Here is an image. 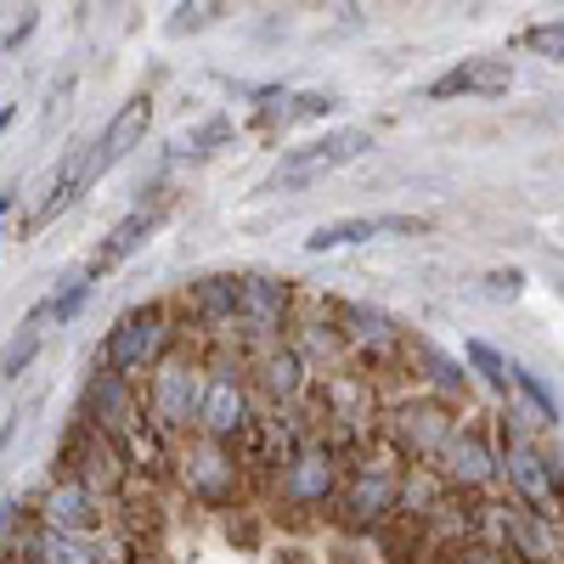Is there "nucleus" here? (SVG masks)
<instances>
[{
    "instance_id": "17",
    "label": "nucleus",
    "mask_w": 564,
    "mask_h": 564,
    "mask_svg": "<svg viewBox=\"0 0 564 564\" xmlns=\"http://www.w3.org/2000/svg\"><path fill=\"white\" fill-rule=\"evenodd\" d=\"M367 148H372L367 130H339V135L305 141V148H289V153H282V170H276V186H311V181L327 175V170L356 164Z\"/></svg>"
},
{
    "instance_id": "36",
    "label": "nucleus",
    "mask_w": 564,
    "mask_h": 564,
    "mask_svg": "<svg viewBox=\"0 0 564 564\" xmlns=\"http://www.w3.org/2000/svg\"><path fill=\"white\" fill-rule=\"evenodd\" d=\"M12 124V102H0V130H7Z\"/></svg>"
},
{
    "instance_id": "10",
    "label": "nucleus",
    "mask_w": 564,
    "mask_h": 564,
    "mask_svg": "<svg viewBox=\"0 0 564 564\" xmlns=\"http://www.w3.org/2000/svg\"><path fill=\"white\" fill-rule=\"evenodd\" d=\"M480 531H491L513 564H564V525L525 502H486Z\"/></svg>"
},
{
    "instance_id": "15",
    "label": "nucleus",
    "mask_w": 564,
    "mask_h": 564,
    "mask_svg": "<svg viewBox=\"0 0 564 564\" xmlns=\"http://www.w3.org/2000/svg\"><path fill=\"white\" fill-rule=\"evenodd\" d=\"M148 417V401H141V384L119 379V372H90V384L79 395V423H90V430H102L113 441H124L135 423Z\"/></svg>"
},
{
    "instance_id": "1",
    "label": "nucleus",
    "mask_w": 564,
    "mask_h": 564,
    "mask_svg": "<svg viewBox=\"0 0 564 564\" xmlns=\"http://www.w3.org/2000/svg\"><path fill=\"white\" fill-rule=\"evenodd\" d=\"M186 334H193V327L181 322L175 305H164V300L130 305V311L108 327L97 367H102V372H119V379H130V384H148V372H153L175 345H186Z\"/></svg>"
},
{
    "instance_id": "9",
    "label": "nucleus",
    "mask_w": 564,
    "mask_h": 564,
    "mask_svg": "<svg viewBox=\"0 0 564 564\" xmlns=\"http://www.w3.org/2000/svg\"><path fill=\"white\" fill-rule=\"evenodd\" d=\"M457 423H463V417L452 412V401H441V395H417V401H401V406L384 412L379 441H384L401 463H435L441 446L452 441Z\"/></svg>"
},
{
    "instance_id": "32",
    "label": "nucleus",
    "mask_w": 564,
    "mask_h": 564,
    "mask_svg": "<svg viewBox=\"0 0 564 564\" xmlns=\"http://www.w3.org/2000/svg\"><path fill=\"white\" fill-rule=\"evenodd\" d=\"M452 553V564H513L502 547H491V542H468V547H446Z\"/></svg>"
},
{
    "instance_id": "28",
    "label": "nucleus",
    "mask_w": 564,
    "mask_h": 564,
    "mask_svg": "<svg viewBox=\"0 0 564 564\" xmlns=\"http://www.w3.org/2000/svg\"><path fill=\"white\" fill-rule=\"evenodd\" d=\"M463 356H468V367H475V372H480V379H486L491 390H508V384H513V372H508V361H502V356H497L491 345H480V339H468V345H463Z\"/></svg>"
},
{
    "instance_id": "29",
    "label": "nucleus",
    "mask_w": 564,
    "mask_h": 564,
    "mask_svg": "<svg viewBox=\"0 0 564 564\" xmlns=\"http://www.w3.org/2000/svg\"><path fill=\"white\" fill-rule=\"evenodd\" d=\"M525 52H536V57H553V63H564V23H531L525 34Z\"/></svg>"
},
{
    "instance_id": "6",
    "label": "nucleus",
    "mask_w": 564,
    "mask_h": 564,
    "mask_svg": "<svg viewBox=\"0 0 564 564\" xmlns=\"http://www.w3.org/2000/svg\"><path fill=\"white\" fill-rule=\"evenodd\" d=\"M401 475H406V463H379L372 452L345 463V486H339V502H334V520L345 531L390 525L395 508H401Z\"/></svg>"
},
{
    "instance_id": "27",
    "label": "nucleus",
    "mask_w": 564,
    "mask_h": 564,
    "mask_svg": "<svg viewBox=\"0 0 564 564\" xmlns=\"http://www.w3.org/2000/svg\"><path fill=\"white\" fill-rule=\"evenodd\" d=\"M513 372V390H520L531 406H536V423H547V430H553V423H558V401H553V390L536 379V372H525V367H508Z\"/></svg>"
},
{
    "instance_id": "21",
    "label": "nucleus",
    "mask_w": 564,
    "mask_h": 564,
    "mask_svg": "<svg viewBox=\"0 0 564 564\" xmlns=\"http://www.w3.org/2000/svg\"><path fill=\"white\" fill-rule=\"evenodd\" d=\"M119 446H124V457H130V475H135V480H148V486H153V480L175 475V446H181V441L164 435L153 417H141Z\"/></svg>"
},
{
    "instance_id": "26",
    "label": "nucleus",
    "mask_w": 564,
    "mask_h": 564,
    "mask_svg": "<svg viewBox=\"0 0 564 564\" xmlns=\"http://www.w3.org/2000/svg\"><path fill=\"white\" fill-rule=\"evenodd\" d=\"M85 294H90V276H74L63 294H52V300H45V305H40V311L29 316V327H40L45 316H52L57 327H63V322H74V316H79V305H85Z\"/></svg>"
},
{
    "instance_id": "40",
    "label": "nucleus",
    "mask_w": 564,
    "mask_h": 564,
    "mask_svg": "<svg viewBox=\"0 0 564 564\" xmlns=\"http://www.w3.org/2000/svg\"><path fill=\"white\" fill-rule=\"evenodd\" d=\"M7 564H29V558H23V553H12V558H7Z\"/></svg>"
},
{
    "instance_id": "34",
    "label": "nucleus",
    "mask_w": 564,
    "mask_h": 564,
    "mask_svg": "<svg viewBox=\"0 0 564 564\" xmlns=\"http://www.w3.org/2000/svg\"><path fill=\"white\" fill-rule=\"evenodd\" d=\"M520 282H525L520 271H491V294L497 300H513V294H520Z\"/></svg>"
},
{
    "instance_id": "33",
    "label": "nucleus",
    "mask_w": 564,
    "mask_h": 564,
    "mask_svg": "<svg viewBox=\"0 0 564 564\" xmlns=\"http://www.w3.org/2000/svg\"><path fill=\"white\" fill-rule=\"evenodd\" d=\"M124 564H170V558H164V547H159V542H130Z\"/></svg>"
},
{
    "instance_id": "18",
    "label": "nucleus",
    "mask_w": 564,
    "mask_h": 564,
    "mask_svg": "<svg viewBox=\"0 0 564 564\" xmlns=\"http://www.w3.org/2000/svg\"><path fill=\"white\" fill-rule=\"evenodd\" d=\"M29 564H124L130 542H102V536H57V531H40L29 525L23 542L12 547Z\"/></svg>"
},
{
    "instance_id": "14",
    "label": "nucleus",
    "mask_w": 564,
    "mask_h": 564,
    "mask_svg": "<svg viewBox=\"0 0 564 564\" xmlns=\"http://www.w3.org/2000/svg\"><path fill=\"white\" fill-rule=\"evenodd\" d=\"M34 525L57 531V536H102L113 525V502L85 491L79 480H52L45 497L34 502Z\"/></svg>"
},
{
    "instance_id": "13",
    "label": "nucleus",
    "mask_w": 564,
    "mask_h": 564,
    "mask_svg": "<svg viewBox=\"0 0 564 564\" xmlns=\"http://www.w3.org/2000/svg\"><path fill=\"white\" fill-rule=\"evenodd\" d=\"M430 468L441 475V486H446V491H457V497L491 491V486L502 480V468H497V446H491V435L480 430V423H457L452 441L441 446V457H435Z\"/></svg>"
},
{
    "instance_id": "25",
    "label": "nucleus",
    "mask_w": 564,
    "mask_h": 564,
    "mask_svg": "<svg viewBox=\"0 0 564 564\" xmlns=\"http://www.w3.org/2000/svg\"><path fill=\"white\" fill-rule=\"evenodd\" d=\"M406 356L430 367V384H435V390H446V395L468 390V372H457V361H446V356H441L435 345H423V339H406Z\"/></svg>"
},
{
    "instance_id": "31",
    "label": "nucleus",
    "mask_w": 564,
    "mask_h": 564,
    "mask_svg": "<svg viewBox=\"0 0 564 564\" xmlns=\"http://www.w3.org/2000/svg\"><path fill=\"white\" fill-rule=\"evenodd\" d=\"M339 102L327 97V90H305V97H289V124H300V119H327Z\"/></svg>"
},
{
    "instance_id": "19",
    "label": "nucleus",
    "mask_w": 564,
    "mask_h": 564,
    "mask_svg": "<svg viewBox=\"0 0 564 564\" xmlns=\"http://www.w3.org/2000/svg\"><path fill=\"white\" fill-rule=\"evenodd\" d=\"M148 119H153V97H148V90H141V97H130L113 119H108V130L97 135V141H90V181H97V175H108L130 148H135V141L141 135H148Z\"/></svg>"
},
{
    "instance_id": "24",
    "label": "nucleus",
    "mask_w": 564,
    "mask_h": 564,
    "mask_svg": "<svg viewBox=\"0 0 564 564\" xmlns=\"http://www.w3.org/2000/svg\"><path fill=\"white\" fill-rule=\"evenodd\" d=\"M384 231V215H356V220H334V226H316L305 249L311 254H334V249H350V243H367Z\"/></svg>"
},
{
    "instance_id": "20",
    "label": "nucleus",
    "mask_w": 564,
    "mask_h": 564,
    "mask_svg": "<svg viewBox=\"0 0 564 564\" xmlns=\"http://www.w3.org/2000/svg\"><path fill=\"white\" fill-rule=\"evenodd\" d=\"M508 85H513L508 57H468V63H457L452 74H441V79L430 85V102H452V97H502Z\"/></svg>"
},
{
    "instance_id": "11",
    "label": "nucleus",
    "mask_w": 564,
    "mask_h": 564,
    "mask_svg": "<svg viewBox=\"0 0 564 564\" xmlns=\"http://www.w3.org/2000/svg\"><path fill=\"white\" fill-rule=\"evenodd\" d=\"M497 468L513 491V502H525L536 513H553L558 520V491H553V475H547V452L525 435L520 417H502V446H497Z\"/></svg>"
},
{
    "instance_id": "5",
    "label": "nucleus",
    "mask_w": 564,
    "mask_h": 564,
    "mask_svg": "<svg viewBox=\"0 0 564 564\" xmlns=\"http://www.w3.org/2000/svg\"><path fill=\"white\" fill-rule=\"evenodd\" d=\"M57 480H79L85 491H97L108 502H124L135 475H130V457L113 435H102V430H90V423L74 417L63 446H57Z\"/></svg>"
},
{
    "instance_id": "4",
    "label": "nucleus",
    "mask_w": 564,
    "mask_h": 564,
    "mask_svg": "<svg viewBox=\"0 0 564 564\" xmlns=\"http://www.w3.org/2000/svg\"><path fill=\"white\" fill-rule=\"evenodd\" d=\"M193 508H209V513H226L243 502V486H249V468L238 457V446H220V441H204V435H186L175 446V475H170Z\"/></svg>"
},
{
    "instance_id": "35",
    "label": "nucleus",
    "mask_w": 564,
    "mask_h": 564,
    "mask_svg": "<svg viewBox=\"0 0 564 564\" xmlns=\"http://www.w3.org/2000/svg\"><path fill=\"white\" fill-rule=\"evenodd\" d=\"M12 520H18V508H12V497H0V531H7Z\"/></svg>"
},
{
    "instance_id": "16",
    "label": "nucleus",
    "mask_w": 564,
    "mask_h": 564,
    "mask_svg": "<svg viewBox=\"0 0 564 564\" xmlns=\"http://www.w3.org/2000/svg\"><path fill=\"white\" fill-rule=\"evenodd\" d=\"M334 322H339V339H345V356L356 367H390L401 350H406V334L372 305H345L334 300Z\"/></svg>"
},
{
    "instance_id": "37",
    "label": "nucleus",
    "mask_w": 564,
    "mask_h": 564,
    "mask_svg": "<svg viewBox=\"0 0 564 564\" xmlns=\"http://www.w3.org/2000/svg\"><path fill=\"white\" fill-rule=\"evenodd\" d=\"M7 441H12V417H7V423H0V446H7Z\"/></svg>"
},
{
    "instance_id": "12",
    "label": "nucleus",
    "mask_w": 564,
    "mask_h": 564,
    "mask_svg": "<svg viewBox=\"0 0 564 564\" xmlns=\"http://www.w3.org/2000/svg\"><path fill=\"white\" fill-rule=\"evenodd\" d=\"M243 361H249L254 401H260L265 412H289V406H300V401L311 395V384H316V367H311L289 339H276V345H265V350H254V356H243Z\"/></svg>"
},
{
    "instance_id": "39",
    "label": "nucleus",
    "mask_w": 564,
    "mask_h": 564,
    "mask_svg": "<svg viewBox=\"0 0 564 564\" xmlns=\"http://www.w3.org/2000/svg\"><path fill=\"white\" fill-rule=\"evenodd\" d=\"M558 520H564V480H558Z\"/></svg>"
},
{
    "instance_id": "23",
    "label": "nucleus",
    "mask_w": 564,
    "mask_h": 564,
    "mask_svg": "<svg viewBox=\"0 0 564 564\" xmlns=\"http://www.w3.org/2000/svg\"><path fill=\"white\" fill-rule=\"evenodd\" d=\"M90 186V148H74L68 153V164L57 170V181H52V193H45V204L34 209V220H29V231H40V226H52L79 193Z\"/></svg>"
},
{
    "instance_id": "7",
    "label": "nucleus",
    "mask_w": 564,
    "mask_h": 564,
    "mask_svg": "<svg viewBox=\"0 0 564 564\" xmlns=\"http://www.w3.org/2000/svg\"><path fill=\"white\" fill-rule=\"evenodd\" d=\"M300 316V300H294V282L289 276H238V345L243 356L289 339V327Z\"/></svg>"
},
{
    "instance_id": "3",
    "label": "nucleus",
    "mask_w": 564,
    "mask_h": 564,
    "mask_svg": "<svg viewBox=\"0 0 564 564\" xmlns=\"http://www.w3.org/2000/svg\"><path fill=\"white\" fill-rule=\"evenodd\" d=\"M204 379H209V361H204V345H175L141 384V401H148V417L159 423L164 435L186 441L198 435V406H204Z\"/></svg>"
},
{
    "instance_id": "30",
    "label": "nucleus",
    "mask_w": 564,
    "mask_h": 564,
    "mask_svg": "<svg viewBox=\"0 0 564 564\" xmlns=\"http://www.w3.org/2000/svg\"><path fill=\"white\" fill-rule=\"evenodd\" d=\"M34 356H40V327H29V322H23L18 345H12L7 356H0V372H7V379H18V372H23V367H29Z\"/></svg>"
},
{
    "instance_id": "22",
    "label": "nucleus",
    "mask_w": 564,
    "mask_h": 564,
    "mask_svg": "<svg viewBox=\"0 0 564 564\" xmlns=\"http://www.w3.org/2000/svg\"><path fill=\"white\" fill-rule=\"evenodd\" d=\"M153 231H159V209H130L113 231H108V238H102V249L97 254H90V282H97V276H108V271H119L135 249H148V238H153Z\"/></svg>"
},
{
    "instance_id": "8",
    "label": "nucleus",
    "mask_w": 564,
    "mask_h": 564,
    "mask_svg": "<svg viewBox=\"0 0 564 564\" xmlns=\"http://www.w3.org/2000/svg\"><path fill=\"white\" fill-rule=\"evenodd\" d=\"M339 486H345V457L316 435V441H305V446L294 452V463L271 480V497L289 508V513H334Z\"/></svg>"
},
{
    "instance_id": "2",
    "label": "nucleus",
    "mask_w": 564,
    "mask_h": 564,
    "mask_svg": "<svg viewBox=\"0 0 564 564\" xmlns=\"http://www.w3.org/2000/svg\"><path fill=\"white\" fill-rule=\"evenodd\" d=\"M204 361H209V379H204V406H198V435L220 441V446H238L254 430V417L265 412L254 401V384H249V361L238 345H209Z\"/></svg>"
},
{
    "instance_id": "38",
    "label": "nucleus",
    "mask_w": 564,
    "mask_h": 564,
    "mask_svg": "<svg viewBox=\"0 0 564 564\" xmlns=\"http://www.w3.org/2000/svg\"><path fill=\"white\" fill-rule=\"evenodd\" d=\"M12 209V193H0V215H7Z\"/></svg>"
}]
</instances>
